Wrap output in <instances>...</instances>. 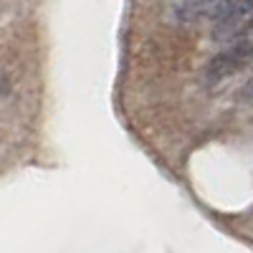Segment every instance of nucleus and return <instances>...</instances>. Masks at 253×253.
Returning a JSON list of instances; mask_svg holds the SVG:
<instances>
[{"label":"nucleus","mask_w":253,"mask_h":253,"mask_svg":"<svg viewBox=\"0 0 253 253\" xmlns=\"http://www.w3.org/2000/svg\"><path fill=\"white\" fill-rule=\"evenodd\" d=\"M210 20L215 23L213 38L233 43L251 33V0H218Z\"/></svg>","instance_id":"obj_1"},{"label":"nucleus","mask_w":253,"mask_h":253,"mask_svg":"<svg viewBox=\"0 0 253 253\" xmlns=\"http://www.w3.org/2000/svg\"><path fill=\"white\" fill-rule=\"evenodd\" d=\"M251 61V33L233 41L228 51H223L218 58L210 61L208 66V79L210 81H220V79H228L233 76L236 71H241L246 63Z\"/></svg>","instance_id":"obj_2"}]
</instances>
